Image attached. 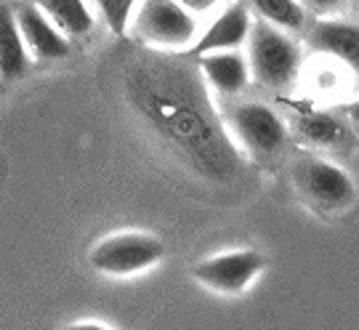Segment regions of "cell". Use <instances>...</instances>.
I'll return each instance as SVG.
<instances>
[{
    "mask_svg": "<svg viewBox=\"0 0 359 330\" xmlns=\"http://www.w3.org/2000/svg\"><path fill=\"white\" fill-rule=\"evenodd\" d=\"M306 11H314V13H333L341 8V0H298Z\"/></svg>",
    "mask_w": 359,
    "mask_h": 330,
    "instance_id": "cell-17",
    "label": "cell"
},
{
    "mask_svg": "<svg viewBox=\"0 0 359 330\" xmlns=\"http://www.w3.org/2000/svg\"><path fill=\"white\" fill-rule=\"evenodd\" d=\"M123 93L160 144L208 184L224 187L243 173V150L224 126L192 53L133 59L123 75Z\"/></svg>",
    "mask_w": 359,
    "mask_h": 330,
    "instance_id": "cell-1",
    "label": "cell"
},
{
    "mask_svg": "<svg viewBox=\"0 0 359 330\" xmlns=\"http://www.w3.org/2000/svg\"><path fill=\"white\" fill-rule=\"evenodd\" d=\"M130 32L154 51H181L197 38V19L179 0H142L130 19Z\"/></svg>",
    "mask_w": 359,
    "mask_h": 330,
    "instance_id": "cell-3",
    "label": "cell"
},
{
    "mask_svg": "<svg viewBox=\"0 0 359 330\" xmlns=\"http://www.w3.org/2000/svg\"><path fill=\"white\" fill-rule=\"evenodd\" d=\"M250 6L264 22L285 32H298L306 27V8L298 0H250Z\"/></svg>",
    "mask_w": 359,
    "mask_h": 330,
    "instance_id": "cell-15",
    "label": "cell"
},
{
    "mask_svg": "<svg viewBox=\"0 0 359 330\" xmlns=\"http://www.w3.org/2000/svg\"><path fill=\"white\" fill-rule=\"evenodd\" d=\"M179 3L192 13H208L221 6V0H179Z\"/></svg>",
    "mask_w": 359,
    "mask_h": 330,
    "instance_id": "cell-18",
    "label": "cell"
},
{
    "mask_svg": "<svg viewBox=\"0 0 359 330\" xmlns=\"http://www.w3.org/2000/svg\"><path fill=\"white\" fill-rule=\"evenodd\" d=\"M245 46H248L245 56L250 64V77L258 86L269 91H283L293 86L304 64V53L285 29L261 19L250 27Z\"/></svg>",
    "mask_w": 359,
    "mask_h": 330,
    "instance_id": "cell-2",
    "label": "cell"
},
{
    "mask_svg": "<svg viewBox=\"0 0 359 330\" xmlns=\"http://www.w3.org/2000/svg\"><path fill=\"white\" fill-rule=\"evenodd\" d=\"M67 38H86L93 29V13L86 0H32Z\"/></svg>",
    "mask_w": 359,
    "mask_h": 330,
    "instance_id": "cell-14",
    "label": "cell"
},
{
    "mask_svg": "<svg viewBox=\"0 0 359 330\" xmlns=\"http://www.w3.org/2000/svg\"><path fill=\"white\" fill-rule=\"evenodd\" d=\"M295 133L298 139L320 147V150H341L351 144V131L344 117H335L330 112H304L295 117Z\"/></svg>",
    "mask_w": 359,
    "mask_h": 330,
    "instance_id": "cell-13",
    "label": "cell"
},
{
    "mask_svg": "<svg viewBox=\"0 0 359 330\" xmlns=\"http://www.w3.org/2000/svg\"><path fill=\"white\" fill-rule=\"evenodd\" d=\"M194 59H197L203 75H205V83L216 91L218 96H237L253 80L248 56L240 51H213L194 56Z\"/></svg>",
    "mask_w": 359,
    "mask_h": 330,
    "instance_id": "cell-11",
    "label": "cell"
},
{
    "mask_svg": "<svg viewBox=\"0 0 359 330\" xmlns=\"http://www.w3.org/2000/svg\"><path fill=\"white\" fill-rule=\"evenodd\" d=\"M165 256V245L149 232H117L93 245L90 267L109 277H130L152 269Z\"/></svg>",
    "mask_w": 359,
    "mask_h": 330,
    "instance_id": "cell-4",
    "label": "cell"
},
{
    "mask_svg": "<svg viewBox=\"0 0 359 330\" xmlns=\"http://www.w3.org/2000/svg\"><path fill=\"white\" fill-rule=\"evenodd\" d=\"M231 136L240 144V150L256 157V160H271L285 150L287 144V126L274 112L269 104L243 102L229 112Z\"/></svg>",
    "mask_w": 359,
    "mask_h": 330,
    "instance_id": "cell-5",
    "label": "cell"
},
{
    "mask_svg": "<svg viewBox=\"0 0 359 330\" xmlns=\"http://www.w3.org/2000/svg\"><path fill=\"white\" fill-rule=\"evenodd\" d=\"M142 0H96V11L102 13L104 25L109 27V32L115 35H128L133 11Z\"/></svg>",
    "mask_w": 359,
    "mask_h": 330,
    "instance_id": "cell-16",
    "label": "cell"
},
{
    "mask_svg": "<svg viewBox=\"0 0 359 330\" xmlns=\"http://www.w3.org/2000/svg\"><path fill=\"white\" fill-rule=\"evenodd\" d=\"M344 117H346L348 123H357L359 126V99L357 102H348L346 107H344Z\"/></svg>",
    "mask_w": 359,
    "mask_h": 330,
    "instance_id": "cell-19",
    "label": "cell"
},
{
    "mask_svg": "<svg viewBox=\"0 0 359 330\" xmlns=\"http://www.w3.org/2000/svg\"><path fill=\"white\" fill-rule=\"evenodd\" d=\"M309 48L341 62L359 77V25L346 19H317L309 29Z\"/></svg>",
    "mask_w": 359,
    "mask_h": 330,
    "instance_id": "cell-9",
    "label": "cell"
},
{
    "mask_svg": "<svg viewBox=\"0 0 359 330\" xmlns=\"http://www.w3.org/2000/svg\"><path fill=\"white\" fill-rule=\"evenodd\" d=\"M29 64L32 56L22 38L16 11L8 3H0V80H19Z\"/></svg>",
    "mask_w": 359,
    "mask_h": 330,
    "instance_id": "cell-12",
    "label": "cell"
},
{
    "mask_svg": "<svg viewBox=\"0 0 359 330\" xmlns=\"http://www.w3.org/2000/svg\"><path fill=\"white\" fill-rule=\"evenodd\" d=\"M13 11H16V22H19L22 38H25L32 59H38V62H59V59L69 56V48H72L69 38L53 25L46 13L40 11L32 0L16 6Z\"/></svg>",
    "mask_w": 359,
    "mask_h": 330,
    "instance_id": "cell-8",
    "label": "cell"
},
{
    "mask_svg": "<svg viewBox=\"0 0 359 330\" xmlns=\"http://www.w3.org/2000/svg\"><path fill=\"white\" fill-rule=\"evenodd\" d=\"M266 258L253 251V248H243V251H226V253H216L210 258H203L200 264L192 267V277L205 285L213 293H234L248 291V285L264 272Z\"/></svg>",
    "mask_w": 359,
    "mask_h": 330,
    "instance_id": "cell-6",
    "label": "cell"
},
{
    "mask_svg": "<svg viewBox=\"0 0 359 330\" xmlns=\"http://www.w3.org/2000/svg\"><path fill=\"white\" fill-rule=\"evenodd\" d=\"M250 13L245 11L243 6H229L218 13L216 19L210 22L205 32L194 40L189 46V53L192 56H203V53H213V51H240L245 43H248V35H250Z\"/></svg>",
    "mask_w": 359,
    "mask_h": 330,
    "instance_id": "cell-10",
    "label": "cell"
},
{
    "mask_svg": "<svg viewBox=\"0 0 359 330\" xmlns=\"http://www.w3.org/2000/svg\"><path fill=\"white\" fill-rule=\"evenodd\" d=\"M298 184L309 200L325 211H346L357 200L351 173L330 160H306L298 171Z\"/></svg>",
    "mask_w": 359,
    "mask_h": 330,
    "instance_id": "cell-7",
    "label": "cell"
}]
</instances>
